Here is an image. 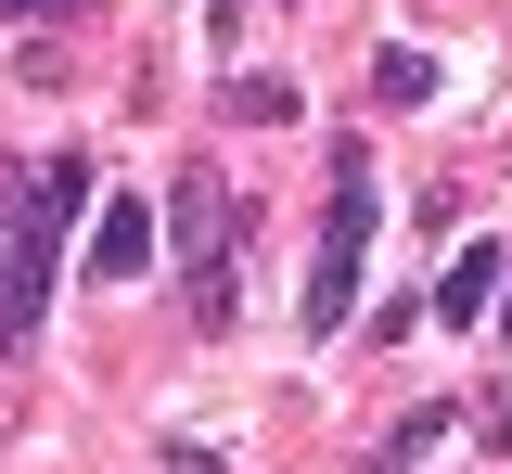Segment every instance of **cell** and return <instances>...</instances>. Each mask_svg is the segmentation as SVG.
Returning a JSON list of instances; mask_svg holds the SVG:
<instances>
[{"label": "cell", "mask_w": 512, "mask_h": 474, "mask_svg": "<svg viewBox=\"0 0 512 474\" xmlns=\"http://www.w3.org/2000/svg\"><path fill=\"white\" fill-rule=\"evenodd\" d=\"M180 244H192V270L218 257V180H205V167H192V180H180Z\"/></svg>", "instance_id": "obj_6"}, {"label": "cell", "mask_w": 512, "mask_h": 474, "mask_svg": "<svg viewBox=\"0 0 512 474\" xmlns=\"http://www.w3.org/2000/svg\"><path fill=\"white\" fill-rule=\"evenodd\" d=\"M77 205H90V154L26 167V205H13V270H0V346L39 334V308H52V257H64V231H77Z\"/></svg>", "instance_id": "obj_1"}, {"label": "cell", "mask_w": 512, "mask_h": 474, "mask_svg": "<svg viewBox=\"0 0 512 474\" xmlns=\"http://www.w3.org/2000/svg\"><path fill=\"white\" fill-rule=\"evenodd\" d=\"M359 257H372V167H359V154H333V218H320L308 295H295V321H308V334H346V321H359Z\"/></svg>", "instance_id": "obj_2"}, {"label": "cell", "mask_w": 512, "mask_h": 474, "mask_svg": "<svg viewBox=\"0 0 512 474\" xmlns=\"http://www.w3.org/2000/svg\"><path fill=\"white\" fill-rule=\"evenodd\" d=\"M167 474H231V462H218V449H167Z\"/></svg>", "instance_id": "obj_10"}, {"label": "cell", "mask_w": 512, "mask_h": 474, "mask_svg": "<svg viewBox=\"0 0 512 474\" xmlns=\"http://www.w3.org/2000/svg\"><path fill=\"white\" fill-rule=\"evenodd\" d=\"M500 282H512L500 244H461V270L436 282V321H487V308H500Z\"/></svg>", "instance_id": "obj_4"}, {"label": "cell", "mask_w": 512, "mask_h": 474, "mask_svg": "<svg viewBox=\"0 0 512 474\" xmlns=\"http://www.w3.org/2000/svg\"><path fill=\"white\" fill-rule=\"evenodd\" d=\"M436 436H448V398H423L410 423H397V436H384V462H410V449H436Z\"/></svg>", "instance_id": "obj_8"}, {"label": "cell", "mask_w": 512, "mask_h": 474, "mask_svg": "<svg viewBox=\"0 0 512 474\" xmlns=\"http://www.w3.org/2000/svg\"><path fill=\"white\" fill-rule=\"evenodd\" d=\"M500 334H512V295H500Z\"/></svg>", "instance_id": "obj_11"}, {"label": "cell", "mask_w": 512, "mask_h": 474, "mask_svg": "<svg viewBox=\"0 0 512 474\" xmlns=\"http://www.w3.org/2000/svg\"><path fill=\"white\" fill-rule=\"evenodd\" d=\"M231 116H244V129H282V116H295V90H282V77H231Z\"/></svg>", "instance_id": "obj_7"}, {"label": "cell", "mask_w": 512, "mask_h": 474, "mask_svg": "<svg viewBox=\"0 0 512 474\" xmlns=\"http://www.w3.org/2000/svg\"><path fill=\"white\" fill-rule=\"evenodd\" d=\"M372 103H436V52L384 39V52H372Z\"/></svg>", "instance_id": "obj_5"}, {"label": "cell", "mask_w": 512, "mask_h": 474, "mask_svg": "<svg viewBox=\"0 0 512 474\" xmlns=\"http://www.w3.org/2000/svg\"><path fill=\"white\" fill-rule=\"evenodd\" d=\"M0 13H26V26H77L90 0H0Z\"/></svg>", "instance_id": "obj_9"}, {"label": "cell", "mask_w": 512, "mask_h": 474, "mask_svg": "<svg viewBox=\"0 0 512 474\" xmlns=\"http://www.w3.org/2000/svg\"><path fill=\"white\" fill-rule=\"evenodd\" d=\"M141 270H154V205L103 193V218H90V282H141Z\"/></svg>", "instance_id": "obj_3"}]
</instances>
